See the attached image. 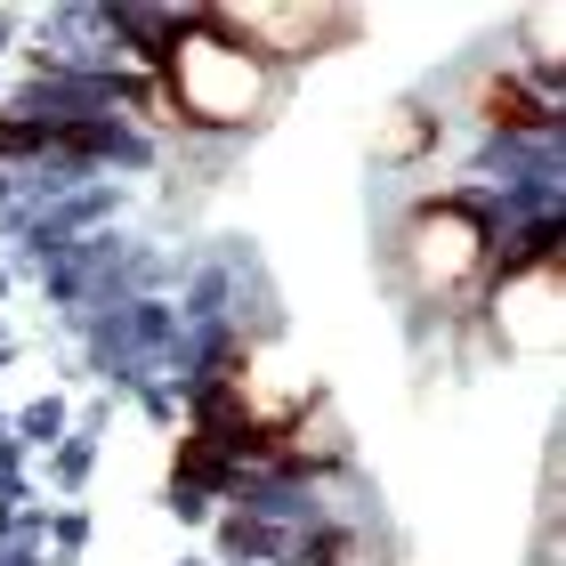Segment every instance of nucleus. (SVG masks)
Segmentation results:
<instances>
[{
	"mask_svg": "<svg viewBox=\"0 0 566 566\" xmlns=\"http://www.w3.org/2000/svg\"><path fill=\"white\" fill-rule=\"evenodd\" d=\"M163 73H170V97L195 130H251L275 106V65H260L243 41H227L202 9L163 49Z\"/></svg>",
	"mask_w": 566,
	"mask_h": 566,
	"instance_id": "obj_1",
	"label": "nucleus"
},
{
	"mask_svg": "<svg viewBox=\"0 0 566 566\" xmlns=\"http://www.w3.org/2000/svg\"><path fill=\"white\" fill-rule=\"evenodd\" d=\"M485 260H494V227L470 195L421 202L413 227H405V275H413L421 300H461L485 275Z\"/></svg>",
	"mask_w": 566,
	"mask_h": 566,
	"instance_id": "obj_2",
	"label": "nucleus"
},
{
	"mask_svg": "<svg viewBox=\"0 0 566 566\" xmlns=\"http://www.w3.org/2000/svg\"><path fill=\"white\" fill-rule=\"evenodd\" d=\"M219 24L227 41H243L260 65H300V57H324V49H340L356 33V9H316V0H300V9H283V0H260V9H202Z\"/></svg>",
	"mask_w": 566,
	"mask_h": 566,
	"instance_id": "obj_3",
	"label": "nucleus"
},
{
	"mask_svg": "<svg viewBox=\"0 0 566 566\" xmlns=\"http://www.w3.org/2000/svg\"><path fill=\"white\" fill-rule=\"evenodd\" d=\"M494 324H502V340H518V348H543L558 332V251L551 243H534V260L510 268V283L494 292Z\"/></svg>",
	"mask_w": 566,
	"mask_h": 566,
	"instance_id": "obj_4",
	"label": "nucleus"
},
{
	"mask_svg": "<svg viewBox=\"0 0 566 566\" xmlns=\"http://www.w3.org/2000/svg\"><path fill=\"white\" fill-rule=\"evenodd\" d=\"M478 106H485L494 130H543V122H551V106L518 82V73H485V82H478Z\"/></svg>",
	"mask_w": 566,
	"mask_h": 566,
	"instance_id": "obj_5",
	"label": "nucleus"
},
{
	"mask_svg": "<svg viewBox=\"0 0 566 566\" xmlns=\"http://www.w3.org/2000/svg\"><path fill=\"white\" fill-rule=\"evenodd\" d=\"M373 146H380V163H413V154H429L437 146V130H429V106H389V122L373 130Z\"/></svg>",
	"mask_w": 566,
	"mask_h": 566,
	"instance_id": "obj_6",
	"label": "nucleus"
}]
</instances>
